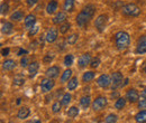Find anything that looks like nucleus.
Instances as JSON below:
<instances>
[{"label": "nucleus", "instance_id": "nucleus-27", "mask_svg": "<svg viewBox=\"0 0 146 123\" xmlns=\"http://www.w3.org/2000/svg\"><path fill=\"white\" fill-rule=\"evenodd\" d=\"M10 19H11V21H20L21 19H24V12L20 10H16L15 12L11 14Z\"/></svg>", "mask_w": 146, "mask_h": 123}, {"label": "nucleus", "instance_id": "nucleus-39", "mask_svg": "<svg viewBox=\"0 0 146 123\" xmlns=\"http://www.w3.org/2000/svg\"><path fill=\"white\" fill-rule=\"evenodd\" d=\"M53 59H54V56H53V55H51V54H46V55L43 57V63L48 64V63H51Z\"/></svg>", "mask_w": 146, "mask_h": 123}, {"label": "nucleus", "instance_id": "nucleus-51", "mask_svg": "<svg viewBox=\"0 0 146 123\" xmlns=\"http://www.w3.org/2000/svg\"><path fill=\"white\" fill-rule=\"evenodd\" d=\"M0 123H5V122H3V120H1V121H0Z\"/></svg>", "mask_w": 146, "mask_h": 123}, {"label": "nucleus", "instance_id": "nucleus-49", "mask_svg": "<svg viewBox=\"0 0 146 123\" xmlns=\"http://www.w3.org/2000/svg\"><path fill=\"white\" fill-rule=\"evenodd\" d=\"M117 95H118V94H117V93H112V94H111V97H116V96H117Z\"/></svg>", "mask_w": 146, "mask_h": 123}, {"label": "nucleus", "instance_id": "nucleus-41", "mask_svg": "<svg viewBox=\"0 0 146 123\" xmlns=\"http://www.w3.org/2000/svg\"><path fill=\"white\" fill-rule=\"evenodd\" d=\"M138 107L139 109H146V96H141L138 101Z\"/></svg>", "mask_w": 146, "mask_h": 123}, {"label": "nucleus", "instance_id": "nucleus-15", "mask_svg": "<svg viewBox=\"0 0 146 123\" xmlns=\"http://www.w3.org/2000/svg\"><path fill=\"white\" fill-rule=\"evenodd\" d=\"M24 24H25V27L26 28H28V29H31V28H33L34 26H35V24H36V17L34 16V15H27L25 19H24Z\"/></svg>", "mask_w": 146, "mask_h": 123}, {"label": "nucleus", "instance_id": "nucleus-42", "mask_svg": "<svg viewBox=\"0 0 146 123\" xmlns=\"http://www.w3.org/2000/svg\"><path fill=\"white\" fill-rule=\"evenodd\" d=\"M38 30H39V27H38V26H34L33 28H31V29H29L28 35H29V36H35L37 33H38Z\"/></svg>", "mask_w": 146, "mask_h": 123}, {"label": "nucleus", "instance_id": "nucleus-48", "mask_svg": "<svg viewBox=\"0 0 146 123\" xmlns=\"http://www.w3.org/2000/svg\"><path fill=\"white\" fill-rule=\"evenodd\" d=\"M28 123H42L39 120H33V121H29Z\"/></svg>", "mask_w": 146, "mask_h": 123}, {"label": "nucleus", "instance_id": "nucleus-25", "mask_svg": "<svg viewBox=\"0 0 146 123\" xmlns=\"http://www.w3.org/2000/svg\"><path fill=\"white\" fill-rule=\"evenodd\" d=\"M24 84H25V77H24V75L18 74V75H16L14 77V85L15 86H23Z\"/></svg>", "mask_w": 146, "mask_h": 123}, {"label": "nucleus", "instance_id": "nucleus-23", "mask_svg": "<svg viewBox=\"0 0 146 123\" xmlns=\"http://www.w3.org/2000/svg\"><path fill=\"white\" fill-rule=\"evenodd\" d=\"M94 77H96L94 72H92V70H88V72H86V73L82 75V82H84V83H90Z\"/></svg>", "mask_w": 146, "mask_h": 123}, {"label": "nucleus", "instance_id": "nucleus-47", "mask_svg": "<svg viewBox=\"0 0 146 123\" xmlns=\"http://www.w3.org/2000/svg\"><path fill=\"white\" fill-rule=\"evenodd\" d=\"M142 96H146V86L144 87V89H143V92H142Z\"/></svg>", "mask_w": 146, "mask_h": 123}, {"label": "nucleus", "instance_id": "nucleus-37", "mask_svg": "<svg viewBox=\"0 0 146 123\" xmlns=\"http://www.w3.org/2000/svg\"><path fill=\"white\" fill-rule=\"evenodd\" d=\"M8 10H9V5L7 2H2L1 6H0V12H1V15H6L8 12Z\"/></svg>", "mask_w": 146, "mask_h": 123}, {"label": "nucleus", "instance_id": "nucleus-30", "mask_svg": "<svg viewBox=\"0 0 146 123\" xmlns=\"http://www.w3.org/2000/svg\"><path fill=\"white\" fill-rule=\"evenodd\" d=\"M71 100H72L71 94H70V93H64L63 96H62V99H61V103H62V105L63 106H68L69 104H70Z\"/></svg>", "mask_w": 146, "mask_h": 123}, {"label": "nucleus", "instance_id": "nucleus-21", "mask_svg": "<svg viewBox=\"0 0 146 123\" xmlns=\"http://www.w3.org/2000/svg\"><path fill=\"white\" fill-rule=\"evenodd\" d=\"M16 67V62L14 59H6L2 63V68L5 70H13Z\"/></svg>", "mask_w": 146, "mask_h": 123}, {"label": "nucleus", "instance_id": "nucleus-46", "mask_svg": "<svg viewBox=\"0 0 146 123\" xmlns=\"http://www.w3.org/2000/svg\"><path fill=\"white\" fill-rule=\"evenodd\" d=\"M128 83H129V80H128V78H126V80H125V82L123 83V85H121V86H123V87H124V86H126Z\"/></svg>", "mask_w": 146, "mask_h": 123}, {"label": "nucleus", "instance_id": "nucleus-10", "mask_svg": "<svg viewBox=\"0 0 146 123\" xmlns=\"http://www.w3.org/2000/svg\"><path fill=\"white\" fill-rule=\"evenodd\" d=\"M126 100L129 101L130 103H136L139 101V93L135 89V88H130L128 89L126 93Z\"/></svg>", "mask_w": 146, "mask_h": 123}, {"label": "nucleus", "instance_id": "nucleus-8", "mask_svg": "<svg viewBox=\"0 0 146 123\" xmlns=\"http://www.w3.org/2000/svg\"><path fill=\"white\" fill-rule=\"evenodd\" d=\"M97 84L101 88H107L111 85V77L108 74H101L97 78Z\"/></svg>", "mask_w": 146, "mask_h": 123}, {"label": "nucleus", "instance_id": "nucleus-9", "mask_svg": "<svg viewBox=\"0 0 146 123\" xmlns=\"http://www.w3.org/2000/svg\"><path fill=\"white\" fill-rule=\"evenodd\" d=\"M90 63H91V55L89 53H86L83 54V55H81L80 58L78 59V65H79L80 68L87 67L88 65H90Z\"/></svg>", "mask_w": 146, "mask_h": 123}, {"label": "nucleus", "instance_id": "nucleus-36", "mask_svg": "<svg viewBox=\"0 0 146 123\" xmlns=\"http://www.w3.org/2000/svg\"><path fill=\"white\" fill-rule=\"evenodd\" d=\"M78 38H79V35H78V34H72V35H70L66 38V43H68L69 45H74V44L78 41Z\"/></svg>", "mask_w": 146, "mask_h": 123}, {"label": "nucleus", "instance_id": "nucleus-40", "mask_svg": "<svg viewBox=\"0 0 146 123\" xmlns=\"http://www.w3.org/2000/svg\"><path fill=\"white\" fill-rule=\"evenodd\" d=\"M28 63H29V59H28V57H27V56L21 57V59H20V65H21V67H23V68L28 67Z\"/></svg>", "mask_w": 146, "mask_h": 123}, {"label": "nucleus", "instance_id": "nucleus-52", "mask_svg": "<svg viewBox=\"0 0 146 123\" xmlns=\"http://www.w3.org/2000/svg\"><path fill=\"white\" fill-rule=\"evenodd\" d=\"M144 70H145V73H146V66H145V68H144Z\"/></svg>", "mask_w": 146, "mask_h": 123}, {"label": "nucleus", "instance_id": "nucleus-50", "mask_svg": "<svg viewBox=\"0 0 146 123\" xmlns=\"http://www.w3.org/2000/svg\"><path fill=\"white\" fill-rule=\"evenodd\" d=\"M20 102H21V99H17V104H20Z\"/></svg>", "mask_w": 146, "mask_h": 123}, {"label": "nucleus", "instance_id": "nucleus-20", "mask_svg": "<svg viewBox=\"0 0 146 123\" xmlns=\"http://www.w3.org/2000/svg\"><path fill=\"white\" fill-rule=\"evenodd\" d=\"M91 97L89 96V95H84V96H82L81 99H80V105L82 109H84V110H87L89 106L91 105Z\"/></svg>", "mask_w": 146, "mask_h": 123}, {"label": "nucleus", "instance_id": "nucleus-45", "mask_svg": "<svg viewBox=\"0 0 146 123\" xmlns=\"http://www.w3.org/2000/svg\"><path fill=\"white\" fill-rule=\"evenodd\" d=\"M27 53H28V52H27L26 49H24V48H20V49L18 51V53H17V55H18V56H24V55H26Z\"/></svg>", "mask_w": 146, "mask_h": 123}, {"label": "nucleus", "instance_id": "nucleus-43", "mask_svg": "<svg viewBox=\"0 0 146 123\" xmlns=\"http://www.w3.org/2000/svg\"><path fill=\"white\" fill-rule=\"evenodd\" d=\"M10 53V49L7 47V48H2V51H1V55L3 56V57H6V56H8Z\"/></svg>", "mask_w": 146, "mask_h": 123}, {"label": "nucleus", "instance_id": "nucleus-6", "mask_svg": "<svg viewBox=\"0 0 146 123\" xmlns=\"http://www.w3.org/2000/svg\"><path fill=\"white\" fill-rule=\"evenodd\" d=\"M107 22H108V16L102 14V15H99L98 17L96 18V21H94V27L97 28L98 32H104L106 26H107Z\"/></svg>", "mask_w": 146, "mask_h": 123}, {"label": "nucleus", "instance_id": "nucleus-26", "mask_svg": "<svg viewBox=\"0 0 146 123\" xmlns=\"http://www.w3.org/2000/svg\"><path fill=\"white\" fill-rule=\"evenodd\" d=\"M78 85H79V80H78V77H72L69 82H68V89L69 91H73V89H75V88L78 87Z\"/></svg>", "mask_w": 146, "mask_h": 123}, {"label": "nucleus", "instance_id": "nucleus-2", "mask_svg": "<svg viewBox=\"0 0 146 123\" xmlns=\"http://www.w3.org/2000/svg\"><path fill=\"white\" fill-rule=\"evenodd\" d=\"M115 44L118 51H126L130 45V36L126 32H118L115 34Z\"/></svg>", "mask_w": 146, "mask_h": 123}, {"label": "nucleus", "instance_id": "nucleus-35", "mask_svg": "<svg viewBox=\"0 0 146 123\" xmlns=\"http://www.w3.org/2000/svg\"><path fill=\"white\" fill-rule=\"evenodd\" d=\"M118 120V116L117 114H113V113H110L107 115V118L105 119V123H116Z\"/></svg>", "mask_w": 146, "mask_h": 123}, {"label": "nucleus", "instance_id": "nucleus-16", "mask_svg": "<svg viewBox=\"0 0 146 123\" xmlns=\"http://www.w3.org/2000/svg\"><path fill=\"white\" fill-rule=\"evenodd\" d=\"M57 8H58V2L56 0H51L46 6V12L48 15H53L54 12H56Z\"/></svg>", "mask_w": 146, "mask_h": 123}, {"label": "nucleus", "instance_id": "nucleus-19", "mask_svg": "<svg viewBox=\"0 0 146 123\" xmlns=\"http://www.w3.org/2000/svg\"><path fill=\"white\" fill-rule=\"evenodd\" d=\"M13 29H14V25L11 22H9V21L2 22V25H1V32H2V34L9 35L10 33H13Z\"/></svg>", "mask_w": 146, "mask_h": 123}, {"label": "nucleus", "instance_id": "nucleus-14", "mask_svg": "<svg viewBox=\"0 0 146 123\" xmlns=\"http://www.w3.org/2000/svg\"><path fill=\"white\" fill-rule=\"evenodd\" d=\"M60 72H61V68L58 66H51L50 68L46 70V76L50 77V78H56L58 75H60Z\"/></svg>", "mask_w": 146, "mask_h": 123}, {"label": "nucleus", "instance_id": "nucleus-38", "mask_svg": "<svg viewBox=\"0 0 146 123\" xmlns=\"http://www.w3.org/2000/svg\"><path fill=\"white\" fill-rule=\"evenodd\" d=\"M100 65V58L99 57H94L91 59V63H90V66L92 68H97L98 66Z\"/></svg>", "mask_w": 146, "mask_h": 123}, {"label": "nucleus", "instance_id": "nucleus-53", "mask_svg": "<svg viewBox=\"0 0 146 123\" xmlns=\"http://www.w3.org/2000/svg\"><path fill=\"white\" fill-rule=\"evenodd\" d=\"M9 123H14V122H9Z\"/></svg>", "mask_w": 146, "mask_h": 123}, {"label": "nucleus", "instance_id": "nucleus-17", "mask_svg": "<svg viewBox=\"0 0 146 123\" xmlns=\"http://www.w3.org/2000/svg\"><path fill=\"white\" fill-rule=\"evenodd\" d=\"M39 70V64L38 62H32L28 65V73H29V77H34L37 74V72Z\"/></svg>", "mask_w": 146, "mask_h": 123}, {"label": "nucleus", "instance_id": "nucleus-29", "mask_svg": "<svg viewBox=\"0 0 146 123\" xmlns=\"http://www.w3.org/2000/svg\"><path fill=\"white\" fill-rule=\"evenodd\" d=\"M126 99H124V97H118L117 99V101L115 102V109H117V110H123L125 105H126Z\"/></svg>", "mask_w": 146, "mask_h": 123}, {"label": "nucleus", "instance_id": "nucleus-34", "mask_svg": "<svg viewBox=\"0 0 146 123\" xmlns=\"http://www.w3.org/2000/svg\"><path fill=\"white\" fill-rule=\"evenodd\" d=\"M73 62H74V57H73L72 54H69V55H66V56L64 57V65H65L66 67L73 65Z\"/></svg>", "mask_w": 146, "mask_h": 123}, {"label": "nucleus", "instance_id": "nucleus-11", "mask_svg": "<svg viewBox=\"0 0 146 123\" xmlns=\"http://www.w3.org/2000/svg\"><path fill=\"white\" fill-rule=\"evenodd\" d=\"M57 37H58V32H57V29H55V28H50V29L47 30L46 35H45V40H46L47 43L52 44V43H54L55 40L57 39Z\"/></svg>", "mask_w": 146, "mask_h": 123}, {"label": "nucleus", "instance_id": "nucleus-18", "mask_svg": "<svg viewBox=\"0 0 146 123\" xmlns=\"http://www.w3.org/2000/svg\"><path fill=\"white\" fill-rule=\"evenodd\" d=\"M29 114H31V110L27 106H23V107L19 109L18 113H17V116H18L20 120H25V119H27L29 116Z\"/></svg>", "mask_w": 146, "mask_h": 123}, {"label": "nucleus", "instance_id": "nucleus-13", "mask_svg": "<svg viewBox=\"0 0 146 123\" xmlns=\"http://www.w3.org/2000/svg\"><path fill=\"white\" fill-rule=\"evenodd\" d=\"M66 19H68L66 14H65L64 11H60V12H57L54 16V18H53V24H54V25H61V24L65 22Z\"/></svg>", "mask_w": 146, "mask_h": 123}, {"label": "nucleus", "instance_id": "nucleus-22", "mask_svg": "<svg viewBox=\"0 0 146 123\" xmlns=\"http://www.w3.org/2000/svg\"><path fill=\"white\" fill-rule=\"evenodd\" d=\"M72 70H70V68H68V70H65L63 73H62V75H61V83H65V82H69L71 78H72Z\"/></svg>", "mask_w": 146, "mask_h": 123}, {"label": "nucleus", "instance_id": "nucleus-24", "mask_svg": "<svg viewBox=\"0 0 146 123\" xmlns=\"http://www.w3.org/2000/svg\"><path fill=\"white\" fill-rule=\"evenodd\" d=\"M135 121L137 123H146V110L139 111L135 115Z\"/></svg>", "mask_w": 146, "mask_h": 123}, {"label": "nucleus", "instance_id": "nucleus-7", "mask_svg": "<svg viewBox=\"0 0 146 123\" xmlns=\"http://www.w3.org/2000/svg\"><path fill=\"white\" fill-rule=\"evenodd\" d=\"M55 86V82H54V78H43L42 82H40V89L42 92L44 93H47L50 91H52L53 87Z\"/></svg>", "mask_w": 146, "mask_h": 123}, {"label": "nucleus", "instance_id": "nucleus-4", "mask_svg": "<svg viewBox=\"0 0 146 123\" xmlns=\"http://www.w3.org/2000/svg\"><path fill=\"white\" fill-rule=\"evenodd\" d=\"M108 104V100L105 97V96H98L96 100H93L92 102V110L94 112H99V111H102Z\"/></svg>", "mask_w": 146, "mask_h": 123}, {"label": "nucleus", "instance_id": "nucleus-3", "mask_svg": "<svg viewBox=\"0 0 146 123\" xmlns=\"http://www.w3.org/2000/svg\"><path fill=\"white\" fill-rule=\"evenodd\" d=\"M121 14L126 17H137L141 15V8L136 3H127L121 7Z\"/></svg>", "mask_w": 146, "mask_h": 123}, {"label": "nucleus", "instance_id": "nucleus-33", "mask_svg": "<svg viewBox=\"0 0 146 123\" xmlns=\"http://www.w3.org/2000/svg\"><path fill=\"white\" fill-rule=\"evenodd\" d=\"M62 103H61V101H55L54 103L52 104V112L53 113H60L61 112V109H62Z\"/></svg>", "mask_w": 146, "mask_h": 123}, {"label": "nucleus", "instance_id": "nucleus-32", "mask_svg": "<svg viewBox=\"0 0 146 123\" xmlns=\"http://www.w3.org/2000/svg\"><path fill=\"white\" fill-rule=\"evenodd\" d=\"M70 28H71V24L68 22V21H65V22H63V24L60 25V33L64 35V34H66L69 32Z\"/></svg>", "mask_w": 146, "mask_h": 123}, {"label": "nucleus", "instance_id": "nucleus-1", "mask_svg": "<svg viewBox=\"0 0 146 123\" xmlns=\"http://www.w3.org/2000/svg\"><path fill=\"white\" fill-rule=\"evenodd\" d=\"M94 12H96V7H94L93 5H91V3L87 5V6L78 14V16L75 18V21H76L78 26L81 27V28L87 27L88 24L90 22V20H91L92 18H93V16H94Z\"/></svg>", "mask_w": 146, "mask_h": 123}, {"label": "nucleus", "instance_id": "nucleus-5", "mask_svg": "<svg viewBox=\"0 0 146 123\" xmlns=\"http://www.w3.org/2000/svg\"><path fill=\"white\" fill-rule=\"evenodd\" d=\"M123 74L120 72H115L111 75V89L116 91L118 87H120L123 85Z\"/></svg>", "mask_w": 146, "mask_h": 123}, {"label": "nucleus", "instance_id": "nucleus-28", "mask_svg": "<svg viewBox=\"0 0 146 123\" xmlns=\"http://www.w3.org/2000/svg\"><path fill=\"white\" fill-rule=\"evenodd\" d=\"M63 7L66 12H72L74 9V0H65Z\"/></svg>", "mask_w": 146, "mask_h": 123}, {"label": "nucleus", "instance_id": "nucleus-12", "mask_svg": "<svg viewBox=\"0 0 146 123\" xmlns=\"http://www.w3.org/2000/svg\"><path fill=\"white\" fill-rule=\"evenodd\" d=\"M135 52H136V54H145L146 53V36H142V37L139 38Z\"/></svg>", "mask_w": 146, "mask_h": 123}, {"label": "nucleus", "instance_id": "nucleus-44", "mask_svg": "<svg viewBox=\"0 0 146 123\" xmlns=\"http://www.w3.org/2000/svg\"><path fill=\"white\" fill-rule=\"evenodd\" d=\"M37 1H38V0H26L28 7H33V6H35V5L37 3Z\"/></svg>", "mask_w": 146, "mask_h": 123}, {"label": "nucleus", "instance_id": "nucleus-31", "mask_svg": "<svg viewBox=\"0 0 146 123\" xmlns=\"http://www.w3.org/2000/svg\"><path fill=\"white\" fill-rule=\"evenodd\" d=\"M78 114H79V109L76 106H71L68 110V116L71 119H74L75 116H78Z\"/></svg>", "mask_w": 146, "mask_h": 123}]
</instances>
